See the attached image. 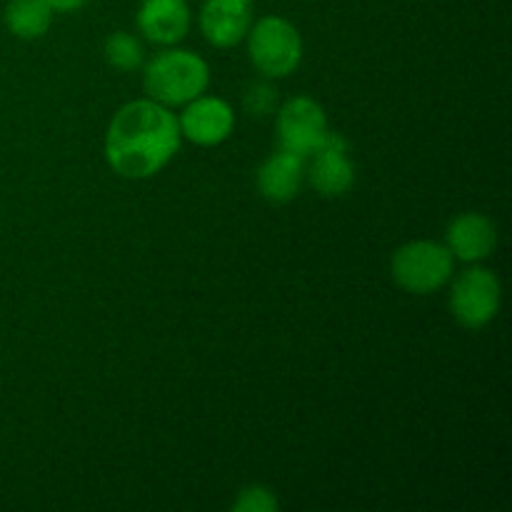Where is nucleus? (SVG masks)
Here are the masks:
<instances>
[{
  "mask_svg": "<svg viewBox=\"0 0 512 512\" xmlns=\"http://www.w3.org/2000/svg\"><path fill=\"white\" fill-rule=\"evenodd\" d=\"M178 118L150 98L130 100L113 115L105 133V160L125 180L158 175L180 150Z\"/></svg>",
  "mask_w": 512,
  "mask_h": 512,
  "instance_id": "1",
  "label": "nucleus"
},
{
  "mask_svg": "<svg viewBox=\"0 0 512 512\" xmlns=\"http://www.w3.org/2000/svg\"><path fill=\"white\" fill-rule=\"evenodd\" d=\"M143 85L148 98L165 108L185 105L208 90L210 68L193 50L168 45L143 65Z\"/></svg>",
  "mask_w": 512,
  "mask_h": 512,
  "instance_id": "2",
  "label": "nucleus"
},
{
  "mask_svg": "<svg viewBox=\"0 0 512 512\" xmlns=\"http://www.w3.org/2000/svg\"><path fill=\"white\" fill-rule=\"evenodd\" d=\"M248 55L263 78H288L303 60V38L298 28L283 15H265L258 23H250Z\"/></svg>",
  "mask_w": 512,
  "mask_h": 512,
  "instance_id": "3",
  "label": "nucleus"
},
{
  "mask_svg": "<svg viewBox=\"0 0 512 512\" xmlns=\"http://www.w3.org/2000/svg\"><path fill=\"white\" fill-rule=\"evenodd\" d=\"M390 270H393L395 283L403 290L430 295L453 280L455 258L448 245L435 243V240H413L395 250Z\"/></svg>",
  "mask_w": 512,
  "mask_h": 512,
  "instance_id": "4",
  "label": "nucleus"
},
{
  "mask_svg": "<svg viewBox=\"0 0 512 512\" xmlns=\"http://www.w3.org/2000/svg\"><path fill=\"white\" fill-rule=\"evenodd\" d=\"M500 303H503V285L493 270L473 263V268L463 270L453 280L450 310L463 328L480 330L493 323L495 315L500 313Z\"/></svg>",
  "mask_w": 512,
  "mask_h": 512,
  "instance_id": "5",
  "label": "nucleus"
},
{
  "mask_svg": "<svg viewBox=\"0 0 512 512\" xmlns=\"http://www.w3.org/2000/svg\"><path fill=\"white\" fill-rule=\"evenodd\" d=\"M305 160V175L315 193L323 198H340L355 185V163L350 158V143L345 135L328 130L318 148Z\"/></svg>",
  "mask_w": 512,
  "mask_h": 512,
  "instance_id": "6",
  "label": "nucleus"
},
{
  "mask_svg": "<svg viewBox=\"0 0 512 512\" xmlns=\"http://www.w3.org/2000/svg\"><path fill=\"white\" fill-rule=\"evenodd\" d=\"M275 128H278L280 148L300 158H308L330 130L323 105L310 95H295L288 103H283Z\"/></svg>",
  "mask_w": 512,
  "mask_h": 512,
  "instance_id": "7",
  "label": "nucleus"
},
{
  "mask_svg": "<svg viewBox=\"0 0 512 512\" xmlns=\"http://www.w3.org/2000/svg\"><path fill=\"white\" fill-rule=\"evenodd\" d=\"M180 135L200 148H215L225 143L235 128V113L223 98L215 95H198L183 105V115L178 118Z\"/></svg>",
  "mask_w": 512,
  "mask_h": 512,
  "instance_id": "8",
  "label": "nucleus"
},
{
  "mask_svg": "<svg viewBox=\"0 0 512 512\" xmlns=\"http://www.w3.org/2000/svg\"><path fill=\"white\" fill-rule=\"evenodd\" d=\"M255 0H203L200 30L215 48H233L248 35Z\"/></svg>",
  "mask_w": 512,
  "mask_h": 512,
  "instance_id": "9",
  "label": "nucleus"
},
{
  "mask_svg": "<svg viewBox=\"0 0 512 512\" xmlns=\"http://www.w3.org/2000/svg\"><path fill=\"white\" fill-rule=\"evenodd\" d=\"M138 30L155 45H178L190 30L188 0H143L138 8Z\"/></svg>",
  "mask_w": 512,
  "mask_h": 512,
  "instance_id": "10",
  "label": "nucleus"
},
{
  "mask_svg": "<svg viewBox=\"0 0 512 512\" xmlns=\"http://www.w3.org/2000/svg\"><path fill=\"white\" fill-rule=\"evenodd\" d=\"M445 245L455 260L463 263H480L490 258L498 245V228L483 213H460L453 218L445 233Z\"/></svg>",
  "mask_w": 512,
  "mask_h": 512,
  "instance_id": "11",
  "label": "nucleus"
},
{
  "mask_svg": "<svg viewBox=\"0 0 512 512\" xmlns=\"http://www.w3.org/2000/svg\"><path fill=\"white\" fill-rule=\"evenodd\" d=\"M305 180V158L288 153L280 148L278 153L270 155L263 165L258 168L255 183H258V193L263 195L268 203L283 205L298 198L300 188Z\"/></svg>",
  "mask_w": 512,
  "mask_h": 512,
  "instance_id": "12",
  "label": "nucleus"
},
{
  "mask_svg": "<svg viewBox=\"0 0 512 512\" xmlns=\"http://www.w3.org/2000/svg\"><path fill=\"white\" fill-rule=\"evenodd\" d=\"M3 20L15 38L38 40L53 25V8L45 0H8Z\"/></svg>",
  "mask_w": 512,
  "mask_h": 512,
  "instance_id": "13",
  "label": "nucleus"
},
{
  "mask_svg": "<svg viewBox=\"0 0 512 512\" xmlns=\"http://www.w3.org/2000/svg\"><path fill=\"white\" fill-rule=\"evenodd\" d=\"M103 55L105 63L110 68L120 70V73H133L145 63V50L140 40L133 33H125V30H118V33L105 38Z\"/></svg>",
  "mask_w": 512,
  "mask_h": 512,
  "instance_id": "14",
  "label": "nucleus"
},
{
  "mask_svg": "<svg viewBox=\"0 0 512 512\" xmlns=\"http://www.w3.org/2000/svg\"><path fill=\"white\" fill-rule=\"evenodd\" d=\"M235 512H278L280 503L275 493L265 485H245L233 500Z\"/></svg>",
  "mask_w": 512,
  "mask_h": 512,
  "instance_id": "15",
  "label": "nucleus"
},
{
  "mask_svg": "<svg viewBox=\"0 0 512 512\" xmlns=\"http://www.w3.org/2000/svg\"><path fill=\"white\" fill-rule=\"evenodd\" d=\"M275 103H278V90L268 83H255L245 93V108H248V113L260 115V118L273 113Z\"/></svg>",
  "mask_w": 512,
  "mask_h": 512,
  "instance_id": "16",
  "label": "nucleus"
},
{
  "mask_svg": "<svg viewBox=\"0 0 512 512\" xmlns=\"http://www.w3.org/2000/svg\"><path fill=\"white\" fill-rule=\"evenodd\" d=\"M53 8V13H73V10L83 8L88 0H45Z\"/></svg>",
  "mask_w": 512,
  "mask_h": 512,
  "instance_id": "17",
  "label": "nucleus"
}]
</instances>
